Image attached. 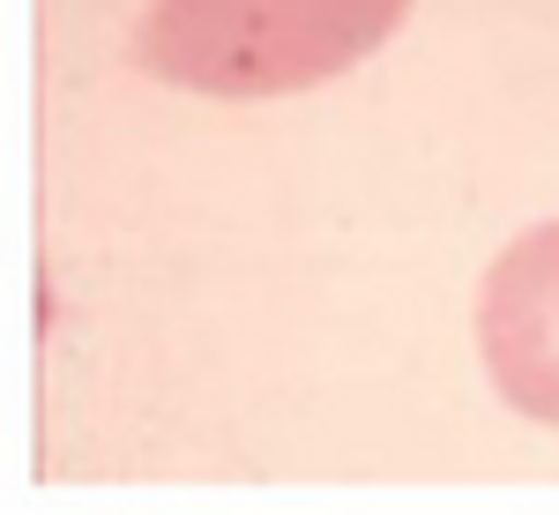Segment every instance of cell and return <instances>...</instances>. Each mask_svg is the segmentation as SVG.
Returning <instances> with one entry per match:
<instances>
[{"mask_svg": "<svg viewBox=\"0 0 559 515\" xmlns=\"http://www.w3.org/2000/svg\"><path fill=\"white\" fill-rule=\"evenodd\" d=\"M411 0H150L134 60L202 97H284L358 68Z\"/></svg>", "mask_w": 559, "mask_h": 515, "instance_id": "cell-1", "label": "cell"}, {"mask_svg": "<svg viewBox=\"0 0 559 515\" xmlns=\"http://www.w3.org/2000/svg\"><path fill=\"white\" fill-rule=\"evenodd\" d=\"M477 343L500 396L559 426V224L522 232L492 261L485 300H477Z\"/></svg>", "mask_w": 559, "mask_h": 515, "instance_id": "cell-2", "label": "cell"}]
</instances>
